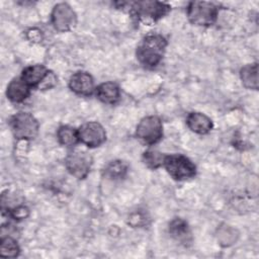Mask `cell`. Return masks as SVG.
<instances>
[{
  "mask_svg": "<svg viewBox=\"0 0 259 259\" xmlns=\"http://www.w3.org/2000/svg\"><path fill=\"white\" fill-rule=\"evenodd\" d=\"M79 142L88 148H96L106 141V132L97 121H87L78 128Z\"/></svg>",
  "mask_w": 259,
  "mask_h": 259,
  "instance_id": "9",
  "label": "cell"
},
{
  "mask_svg": "<svg viewBox=\"0 0 259 259\" xmlns=\"http://www.w3.org/2000/svg\"><path fill=\"white\" fill-rule=\"evenodd\" d=\"M188 128L198 135H205L212 128V120L201 112H190L186 117Z\"/></svg>",
  "mask_w": 259,
  "mask_h": 259,
  "instance_id": "13",
  "label": "cell"
},
{
  "mask_svg": "<svg viewBox=\"0 0 259 259\" xmlns=\"http://www.w3.org/2000/svg\"><path fill=\"white\" fill-rule=\"evenodd\" d=\"M31 87L28 86L21 77L13 78L6 89L7 98L15 103L24 101L30 95Z\"/></svg>",
  "mask_w": 259,
  "mask_h": 259,
  "instance_id": "12",
  "label": "cell"
},
{
  "mask_svg": "<svg viewBox=\"0 0 259 259\" xmlns=\"http://www.w3.org/2000/svg\"><path fill=\"white\" fill-rule=\"evenodd\" d=\"M51 22L54 28L60 32H66L77 24V15L73 8L67 3H58L54 6L51 14Z\"/></svg>",
  "mask_w": 259,
  "mask_h": 259,
  "instance_id": "8",
  "label": "cell"
},
{
  "mask_svg": "<svg viewBox=\"0 0 259 259\" xmlns=\"http://www.w3.org/2000/svg\"><path fill=\"white\" fill-rule=\"evenodd\" d=\"M69 88L77 95L90 96L95 91L94 79L89 73L78 71L70 77Z\"/></svg>",
  "mask_w": 259,
  "mask_h": 259,
  "instance_id": "10",
  "label": "cell"
},
{
  "mask_svg": "<svg viewBox=\"0 0 259 259\" xmlns=\"http://www.w3.org/2000/svg\"><path fill=\"white\" fill-rule=\"evenodd\" d=\"M52 72H50L44 65L36 64V65H30L25 67L20 77L23 79V81L32 87H38L40 88L41 85L45 83V81L49 78Z\"/></svg>",
  "mask_w": 259,
  "mask_h": 259,
  "instance_id": "11",
  "label": "cell"
},
{
  "mask_svg": "<svg viewBox=\"0 0 259 259\" xmlns=\"http://www.w3.org/2000/svg\"><path fill=\"white\" fill-rule=\"evenodd\" d=\"M163 137V124L156 115L145 116L136 127V138L146 146L157 144Z\"/></svg>",
  "mask_w": 259,
  "mask_h": 259,
  "instance_id": "6",
  "label": "cell"
},
{
  "mask_svg": "<svg viewBox=\"0 0 259 259\" xmlns=\"http://www.w3.org/2000/svg\"><path fill=\"white\" fill-rule=\"evenodd\" d=\"M28 214H29L28 207H26L25 205H22V204H19L13 208L7 210V215L10 217L11 219L17 220V221L26 219L28 217Z\"/></svg>",
  "mask_w": 259,
  "mask_h": 259,
  "instance_id": "21",
  "label": "cell"
},
{
  "mask_svg": "<svg viewBox=\"0 0 259 259\" xmlns=\"http://www.w3.org/2000/svg\"><path fill=\"white\" fill-rule=\"evenodd\" d=\"M92 165L91 156L82 150H73L65 159L68 172L77 179H84L90 172Z\"/></svg>",
  "mask_w": 259,
  "mask_h": 259,
  "instance_id": "7",
  "label": "cell"
},
{
  "mask_svg": "<svg viewBox=\"0 0 259 259\" xmlns=\"http://www.w3.org/2000/svg\"><path fill=\"white\" fill-rule=\"evenodd\" d=\"M19 253L20 248L12 237H2L0 243V256L4 258H15L19 255Z\"/></svg>",
  "mask_w": 259,
  "mask_h": 259,
  "instance_id": "18",
  "label": "cell"
},
{
  "mask_svg": "<svg viewBox=\"0 0 259 259\" xmlns=\"http://www.w3.org/2000/svg\"><path fill=\"white\" fill-rule=\"evenodd\" d=\"M27 38L31 41L41 40V31L36 28H31L27 31Z\"/></svg>",
  "mask_w": 259,
  "mask_h": 259,
  "instance_id": "22",
  "label": "cell"
},
{
  "mask_svg": "<svg viewBox=\"0 0 259 259\" xmlns=\"http://www.w3.org/2000/svg\"><path fill=\"white\" fill-rule=\"evenodd\" d=\"M163 166L168 174L177 181L190 179L196 175V166L182 154L166 155Z\"/></svg>",
  "mask_w": 259,
  "mask_h": 259,
  "instance_id": "5",
  "label": "cell"
},
{
  "mask_svg": "<svg viewBox=\"0 0 259 259\" xmlns=\"http://www.w3.org/2000/svg\"><path fill=\"white\" fill-rule=\"evenodd\" d=\"M9 125L15 139L17 140H33L36 138L39 130L37 119L29 112L20 111L11 116Z\"/></svg>",
  "mask_w": 259,
  "mask_h": 259,
  "instance_id": "4",
  "label": "cell"
},
{
  "mask_svg": "<svg viewBox=\"0 0 259 259\" xmlns=\"http://www.w3.org/2000/svg\"><path fill=\"white\" fill-rule=\"evenodd\" d=\"M166 155L157 150H147L143 154V161L150 169H158L164 165Z\"/></svg>",
  "mask_w": 259,
  "mask_h": 259,
  "instance_id": "20",
  "label": "cell"
},
{
  "mask_svg": "<svg viewBox=\"0 0 259 259\" xmlns=\"http://www.w3.org/2000/svg\"><path fill=\"white\" fill-rule=\"evenodd\" d=\"M132 16L139 22L150 25L167 15L171 6L160 1H136L130 2L128 7Z\"/></svg>",
  "mask_w": 259,
  "mask_h": 259,
  "instance_id": "2",
  "label": "cell"
},
{
  "mask_svg": "<svg viewBox=\"0 0 259 259\" xmlns=\"http://www.w3.org/2000/svg\"><path fill=\"white\" fill-rule=\"evenodd\" d=\"M96 97L105 104H115L120 98V89L114 82H103L95 88Z\"/></svg>",
  "mask_w": 259,
  "mask_h": 259,
  "instance_id": "14",
  "label": "cell"
},
{
  "mask_svg": "<svg viewBox=\"0 0 259 259\" xmlns=\"http://www.w3.org/2000/svg\"><path fill=\"white\" fill-rule=\"evenodd\" d=\"M57 138L61 145L65 147H74L79 142L78 130L71 125H61L57 131Z\"/></svg>",
  "mask_w": 259,
  "mask_h": 259,
  "instance_id": "17",
  "label": "cell"
},
{
  "mask_svg": "<svg viewBox=\"0 0 259 259\" xmlns=\"http://www.w3.org/2000/svg\"><path fill=\"white\" fill-rule=\"evenodd\" d=\"M243 85L248 89H258V65L257 63L248 64L240 71Z\"/></svg>",
  "mask_w": 259,
  "mask_h": 259,
  "instance_id": "16",
  "label": "cell"
},
{
  "mask_svg": "<svg viewBox=\"0 0 259 259\" xmlns=\"http://www.w3.org/2000/svg\"><path fill=\"white\" fill-rule=\"evenodd\" d=\"M169 234L174 238L176 241L181 243H189L191 240V233L187 223L180 219L175 218L169 224Z\"/></svg>",
  "mask_w": 259,
  "mask_h": 259,
  "instance_id": "15",
  "label": "cell"
},
{
  "mask_svg": "<svg viewBox=\"0 0 259 259\" xmlns=\"http://www.w3.org/2000/svg\"><path fill=\"white\" fill-rule=\"evenodd\" d=\"M127 172V165L121 160L111 161L104 169V175L110 179H121Z\"/></svg>",
  "mask_w": 259,
  "mask_h": 259,
  "instance_id": "19",
  "label": "cell"
},
{
  "mask_svg": "<svg viewBox=\"0 0 259 259\" xmlns=\"http://www.w3.org/2000/svg\"><path fill=\"white\" fill-rule=\"evenodd\" d=\"M167 48L166 38L159 33L146 35L136 51L137 60L148 69H153L162 61Z\"/></svg>",
  "mask_w": 259,
  "mask_h": 259,
  "instance_id": "1",
  "label": "cell"
},
{
  "mask_svg": "<svg viewBox=\"0 0 259 259\" xmlns=\"http://www.w3.org/2000/svg\"><path fill=\"white\" fill-rule=\"evenodd\" d=\"M219 5L209 1H191L187 6L188 20L198 26L212 25L218 18Z\"/></svg>",
  "mask_w": 259,
  "mask_h": 259,
  "instance_id": "3",
  "label": "cell"
}]
</instances>
